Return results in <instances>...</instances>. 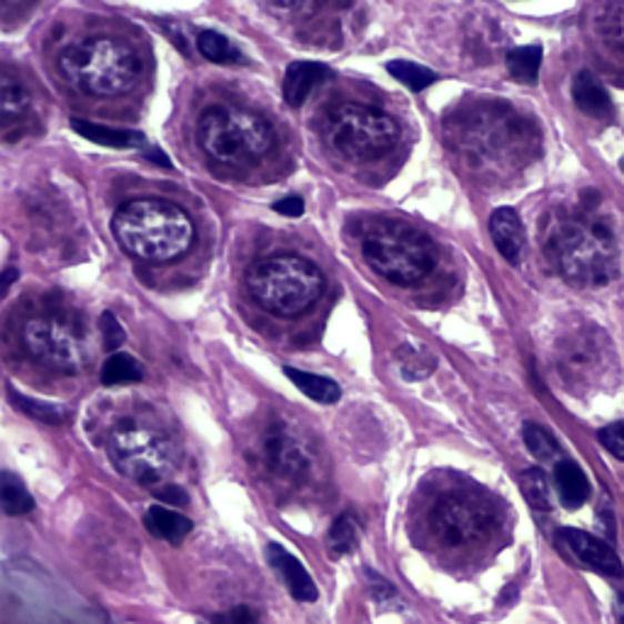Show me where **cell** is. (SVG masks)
<instances>
[{
  "mask_svg": "<svg viewBox=\"0 0 624 624\" xmlns=\"http://www.w3.org/2000/svg\"><path fill=\"white\" fill-rule=\"evenodd\" d=\"M548 256L568 283L581 289L605 285L617 276V240L610 222L595 208L558 218L546 236Z\"/></svg>",
  "mask_w": 624,
  "mask_h": 624,
  "instance_id": "6da1fadb",
  "label": "cell"
},
{
  "mask_svg": "<svg viewBox=\"0 0 624 624\" xmlns=\"http://www.w3.org/2000/svg\"><path fill=\"white\" fill-rule=\"evenodd\" d=\"M112 234L128 254L149 264H167L189 252L195 230L191 218L173 203L137 198L115 212Z\"/></svg>",
  "mask_w": 624,
  "mask_h": 624,
  "instance_id": "7a4b0ae2",
  "label": "cell"
},
{
  "mask_svg": "<svg viewBox=\"0 0 624 624\" xmlns=\"http://www.w3.org/2000/svg\"><path fill=\"white\" fill-rule=\"evenodd\" d=\"M61 77L85 95L112 98L134 89L142 73L137 49L120 37H85L59 54Z\"/></svg>",
  "mask_w": 624,
  "mask_h": 624,
  "instance_id": "3957f363",
  "label": "cell"
},
{
  "mask_svg": "<svg viewBox=\"0 0 624 624\" xmlns=\"http://www.w3.org/2000/svg\"><path fill=\"white\" fill-rule=\"evenodd\" d=\"M361 254L381 279L393 285H415L427 279L436 254L427 236L395 218H373L361 232Z\"/></svg>",
  "mask_w": 624,
  "mask_h": 624,
  "instance_id": "277c9868",
  "label": "cell"
},
{
  "mask_svg": "<svg viewBox=\"0 0 624 624\" xmlns=\"http://www.w3.org/2000/svg\"><path fill=\"white\" fill-rule=\"evenodd\" d=\"M254 301L279 318H298L318 303L324 281L315 264L298 254H273L246 271Z\"/></svg>",
  "mask_w": 624,
  "mask_h": 624,
  "instance_id": "5b68a950",
  "label": "cell"
},
{
  "mask_svg": "<svg viewBox=\"0 0 624 624\" xmlns=\"http://www.w3.org/2000/svg\"><path fill=\"white\" fill-rule=\"evenodd\" d=\"M198 142L218 164L244 167L269 154L273 147V130L256 112L215 105L208 108L198 120Z\"/></svg>",
  "mask_w": 624,
  "mask_h": 624,
  "instance_id": "8992f818",
  "label": "cell"
},
{
  "mask_svg": "<svg viewBox=\"0 0 624 624\" xmlns=\"http://www.w3.org/2000/svg\"><path fill=\"white\" fill-rule=\"evenodd\" d=\"M22 342L34 361L61 373H79L93 354L83 324L73 318L57 315V312L32 318L24 324Z\"/></svg>",
  "mask_w": 624,
  "mask_h": 624,
  "instance_id": "52a82bcc",
  "label": "cell"
},
{
  "mask_svg": "<svg viewBox=\"0 0 624 624\" xmlns=\"http://www.w3.org/2000/svg\"><path fill=\"white\" fill-rule=\"evenodd\" d=\"M401 130L395 120L379 108L346 103L328 118V140L334 152L346 159L379 157L397 142Z\"/></svg>",
  "mask_w": 624,
  "mask_h": 624,
  "instance_id": "ba28073f",
  "label": "cell"
},
{
  "mask_svg": "<svg viewBox=\"0 0 624 624\" xmlns=\"http://www.w3.org/2000/svg\"><path fill=\"white\" fill-rule=\"evenodd\" d=\"M112 464L134 483L159 485L173 471V446L164 434L134 422H124L110 434Z\"/></svg>",
  "mask_w": 624,
  "mask_h": 624,
  "instance_id": "9c48e42d",
  "label": "cell"
},
{
  "mask_svg": "<svg viewBox=\"0 0 624 624\" xmlns=\"http://www.w3.org/2000/svg\"><path fill=\"white\" fill-rule=\"evenodd\" d=\"M464 134L466 149L491 164H517L532 142L527 122L503 108L481 110Z\"/></svg>",
  "mask_w": 624,
  "mask_h": 624,
  "instance_id": "30bf717a",
  "label": "cell"
},
{
  "mask_svg": "<svg viewBox=\"0 0 624 624\" xmlns=\"http://www.w3.org/2000/svg\"><path fill=\"white\" fill-rule=\"evenodd\" d=\"M432 527L444 546H471L483 542L495 527L493 510L479 497L452 493L434 505Z\"/></svg>",
  "mask_w": 624,
  "mask_h": 624,
  "instance_id": "8fae6325",
  "label": "cell"
},
{
  "mask_svg": "<svg viewBox=\"0 0 624 624\" xmlns=\"http://www.w3.org/2000/svg\"><path fill=\"white\" fill-rule=\"evenodd\" d=\"M558 542L583 568L601 573V576H607V578L624 576L622 561L615 554V548L605 544L603 540H597V536L583 532V530H576V527H564L558 532Z\"/></svg>",
  "mask_w": 624,
  "mask_h": 624,
  "instance_id": "7c38bea8",
  "label": "cell"
},
{
  "mask_svg": "<svg viewBox=\"0 0 624 624\" xmlns=\"http://www.w3.org/2000/svg\"><path fill=\"white\" fill-rule=\"evenodd\" d=\"M610 352H613V346H610L603 332H578L564 352L566 373H571V376H576V373L578 376H593L595 369L610 366Z\"/></svg>",
  "mask_w": 624,
  "mask_h": 624,
  "instance_id": "4fadbf2b",
  "label": "cell"
},
{
  "mask_svg": "<svg viewBox=\"0 0 624 624\" xmlns=\"http://www.w3.org/2000/svg\"><path fill=\"white\" fill-rule=\"evenodd\" d=\"M593 34L607 61L624 69V0H601L593 12Z\"/></svg>",
  "mask_w": 624,
  "mask_h": 624,
  "instance_id": "5bb4252c",
  "label": "cell"
},
{
  "mask_svg": "<svg viewBox=\"0 0 624 624\" xmlns=\"http://www.w3.org/2000/svg\"><path fill=\"white\" fill-rule=\"evenodd\" d=\"M266 561L269 566L279 573L281 581L289 593L301 603H315L318 601V585L312 581L305 566L293 554L285 552L281 544H266Z\"/></svg>",
  "mask_w": 624,
  "mask_h": 624,
  "instance_id": "9a60e30c",
  "label": "cell"
},
{
  "mask_svg": "<svg viewBox=\"0 0 624 624\" xmlns=\"http://www.w3.org/2000/svg\"><path fill=\"white\" fill-rule=\"evenodd\" d=\"M491 236L497 252L510 264H520L524 254V228L522 220L513 208H497L491 215Z\"/></svg>",
  "mask_w": 624,
  "mask_h": 624,
  "instance_id": "2e32d148",
  "label": "cell"
},
{
  "mask_svg": "<svg viewBox=\"0 0 624 624\" xmlns=\"http://www.w3.org/2000/svg\"><path fill=\"white\" fill-rule=\"evenodd\" d=\"M324 79H328V67L318 64V61H293L283 77L285 103L301 108Z\"/></svg>",
  "mask_w": 624,
  "mask_h": 624,
  "instance_id": "e0dca14e",
  "label": "cell"
},
{
  "mask_svg": "<svg viewBox=\"0 0 624 624\" xmlns=\"http://www.w3.org/2000/svg\"><path fill=\"white\" fill-rule=\"evenodd\" d=\"M554 483L561 505L568 510H578L591 497V481L576 461H558L554 471Z\"/></svg>",
  "mask_w": 624,
  "mask_h": 624,
  "instance_id": "ac0fdd59",
  "label": "cell"
},
{
  "mask_svg": "<svg viewBox=\"0 0 624 624\" xmlns=\"http://www.w3.org/2000/svg\"><path fill=\"white\" fill-rule=\"evenodd\" d=\"M573 103L591 118L603 120L613 115V101H610L605 85L591 71H581L576 81H573Z\"/></svg>",
  "mask_w": 624,
  "mask_h": 624,
  "instance_id": "d6986e66",
  "label": "cell"
},
{
  "mask_svg": "<svg viewBox=\"0 0 624 624\" xmlns=\"http://www.w3.org/2000/svg\"><path fill=\"white\" fill-rule=\"evenodd\" d=\"M144 527L149 530V534L157 536V540H164L169 544H181L185 536L191 534L193 522L185 515L177 513V510L154 505L147 510Z\"/></svg>",
  "mask_w": 624,
  "mask_h": 624,
  "instance_id": "ffe728a7",
  "label": "cell"
},
{
  "mask_svg": "<svg viewBox=\"0 0 624 624\" xmlns=\"http://www.w3.org/2000/svg\"><path fill=\"white\" fill-rule=\"evenodd\" d=\"M71 130L79 132L81 137H85L89 142L112 147V149H132V147H140L144 142L140 132L105 128V124H95V122H89V120H71Z\"/></svg>",
  "mask_w": 624,
  "mask_h": 624,
  "instance_id": "44dd1931",
  "label": "cell"
},
{
  "mask_svg": "<svg viewBox=\"0 0 624 624\" xmlns=\"http://www.w3.org/2000/svg\"><path fill=\"white\" fill-rule=\"evenodd\" d=\"M283 371H285V376H289L298 385V391H303V395L312 397L315 403L332 405L342 397L340 383L328 379V376H318V373L301 371V369H293V366H285Z\"/></svg>",
  "mask_w": 624,
  "mask_h": 624,
  "instance_id": "7402d4cb",
  "label": "cell"
},
{
  "mask_svg": "<svg viewBox=\"0 0 624 624\" xmlns=\"http://www.w3.org/2000/svg\"><path fill=\"white\" fill-rule=\"evenodd\" d=\"M198 52H201L212 64H244V54L240 52V47L232 44L228 37L212 30H203L198 34Z\"/></svg>",
  "mask_w": 624,
  "mask_h": 624,
  "instance_id": "603a6c76",
  "label": "cell"
},
{
  "mask_svg": "<svg viewBox=\"0 0 624 624\" xmlns=\"http://www.w3.org/2000/svg\"><path fill=\"white\" fill-rule=\"evenodd\" d=\"M0 501H3V510L10 517L28 515L34 507V497L12 471H3V476H0Z\"/></svg>",
  "mask_w": 624,
  "mask_h": 624,
  "instance_id": "cb8c5ba5",
  "label": "cell"
},
{
  "mask_svg": "<svg viewBox=\"0 0 624 624\" xmlns=\"http://www.w3.org/2000/svg\"><path fill=\"white\" fill-rule=\"evenodd\" d=\"M542 69L540 47H517L507 54V71L517 83H536Z\"/></svg>",
  "mask_w": 624,
  "mask_h": 624,
  "instance_id": "d4e9b609",
  "label": "cell"
},
{
  "mask_svg": "<svg viewBox=\"0 0 624 624\" xmlns=\"http://www.w3.org/2000/svg\"><path fill=\"white\" fill-rule=\"evenodd\" d=\"M0 105H3V120L6 124L18 120L20 115H24V110L30 108V93L24 85L20 83V79L12 77V73H3L0 77Z\"/></svg>",
  "mask_w": 624,
  "mask_h": 624,
  "instance_id": "484cf974",
  "label": "cell"
},
{
  "mask_svg": "<svg viewBox=\"0 0 624 624\" xmlns=\"http://www.w3.org/2000/svg\"><path fill=\"white\" fill-rule=\"evenodd\" d=\"M142 364L130 354H110V359L103 364L101 381L103 385H124V383H137L142 381Z\"/></svg>",
  "mask_w": 624,
  "mask_h": 624,
  "instance_id": "4316f807",
  "label": "cell"
},
{
  "mask_svg": "<svg viewBox=\"0 0 624 624\" xmlns=\"http://www.w3.org/2000/svg\"><path fill=\"white\" fill-rule=\"evenodd\" d=\"M522 436H524V444H527L530 454L540 461H556L561 454V446L556 442V436L548 432L546 427L536 422H524L522 427ZM558 464V461H556Z\"/></svg>",
  "mask_w": 624,
  "mask_h": 624,
  "instance_id": "83f0119b",
  "label": "cell"
},
{
  "mask_svg": "<svg viewBox=\"0 0 624 624\" xmlns=\"http://www.w3.org/2000/svg\"><path fill=\"white\" fill-rule=\"evenodd\" d=\"M520 485L522 493L527 497V503L534 510H542V513H548L552 510V489H548V479L542 469H527L520 476Z\"/></svg>",
  "mask_w": 624,
  "mask_h": 624,
  "instance_id": "f1b7e54d",
  "label": "cell"
},
{
  "mask_svg": "<svg viewBox=\"0 0 624 624\" xmlns=\"http://www.w3.org/2000/svg\"><path fill=\"white\" fill-rule=\"evenodd\" d=\"M389 73H391L395 81H401L405 89L415 91V93L424 91V89H427V85H432L436 81V73L434 71L424 69L420 64H413V61H403V59L391 61Z\"/></svg>",
  "mask_w": 624,
  "mask_h": 624,
  "instance_id": "f546056e",
  "label": "cell"
},
{
  "mask_svg": "<svg viewBox=\"0 0 624 624\" xmlns=\"http://www.w3.org/2000/svg\"><path fill=\"white\" fill-rule=\"evenodd\" d=\"M359 544V522L354 515H340L330 530V554L344 556Z\"/></svg>",
  "mask_w": 624,
  "mask_h": 624,
  "instance_id": "4dcf8cb0",
  "label": "cell"
},
{
  "mask_svg": "<svg viewBox=\"0 0 624 624\" xmlns=\"http://www.w3.org/2000/svg\"><path fill=\"white\" fill-rule=\"evenodd\" d=\"M10 401L12 405H18L24 415H30L40 422L47 424H64V410L52 405V403H44V401H34V397L28 395H18L16 391H10Z\"/></svg>",
  "mask_w": 624,
  "mask_h": 624,
  "instance_id": "1f68e13d",
  "label": "cell"
},
{
  "mask_svg": "<svg viewBox=\"0 0 624 624\" xmlns=\"http://www.w3.org/2000/svg\"><path fill=\"white\" fill-rule=\"evenodd\" d=\"M98 328H101L105 352L115 354L118 349L124 344V328L120 324V320L112 315V312H103L101 322H98Z\"/></svg>",
  "mask_w": 624,
  "mask_h": 624,
  "instance_id": "d6a6232c",
  "label": "cell"
},
{
  "mask_svg": "<svg viewBox=\"0 0 624 624\" xmlns=\"http://www.w3.org/2000/svg\"><path fill=\"white\" fill-rule=\"evenodd\" d=\"M273 16H283V18H295V16H305L312 8L318 6V0H259Z\"/></svg>",
  "mask_w": 624,
  "mask_h": 624,
  "instance_id": "836d02e7",
  "label": "cell"
},
{
  "mask_svg": "<svg viewBox=\"0 0 624 624\" xmlns=\"http://www.w3.org/2000/svg\"><path fill=\"white\" fill-rule=\"evenodd\" d=\"M597 440H601V444L615 459L624 461V420L615 422V424H607V427L597 432Z\"/></svg>",
  "mask_w": 624,
  "mask_h": 624,
  "instance_id": "e575fe53",
  "label": "cell"
},
{
  "mask_svg": "<svg viewBox=\"0 0 624 624\" xmlns=\"http://www.w3.org/2000/svg\"><path fill=\"white\" fill-rule=\"evenodd\" d=\"M212 624H261V622L252 607L240 605V607L228 610V613L218 615L215 620H212Z\"/></svg>",
  "mask_w": 624,
  "mask_h": 624,
  "instance_id": "d590c367",
  "label": "cell"
},
{
  "mask_svg": "<svg viewBox=\"0 0 624 624\" xmlns=\"http://www.w3.org/2000/svg\"><path fill=\"white\" fill-rule=\"evenodd\" d=\"M273 210H276L283 218H301L305 212V203L301 195H285V198H281V201L273 203Z\"/></svg>",
  "mask_w": 624,
  "mask_h": 624,
  "instance_id": "8d00e7d4",
  "label": "cell"
},
{
  "mask_svg": "<svg viewBox=\"0 0 624 624\" xmlns=\"http://www.w3.org/2000/svg\"><path fill=\"white\" fill-rule=\"evenodd\" d=\"M154 495L159 501L171 505H189V495H185V491L179 489V485H161V489L154 491Z\"/></svg>",
  "mask_w": 624,
  "mask_h": 624,
  "instance_id": "74e56055",
  "label": "cell"
},
{
  "mask_svg": "<svg viewBox=\"0 0 624 624\" xmlns=\"http://www.w3.org/2000/svg\"><path fill=\"white\" fill-rule=\"evenodd\" d=\"M34 0H3V10L6 12H22L28 10Z\"/></svg>",
  "mask_w": 624,
  "mask_h": 624,
  "instance_id": "f35d334b",
  "label": "cell"
},
{
  "mask_svg": "<svg viewBox=\"0 0 624 624\" xmlns=\"http://www.w3.org/2000/svg\"><path fill=\"white\" fill-rule=\"evenodd\" d=\"M615 617L620 624H624V595H617L615 601Z\"/></svg>",
  "mask_w": 624,
  "mask_h": 624,
  "instance_id": "ab89813d",
  "label": "cell"
},
{
  "mask_svg": "<svg viewBox=\"0 0 624 624\" xmlns=\"http://www.w3.org/2000/svg\"><path fill=\"white\" fill-rule=\"evenodd\" d=\"M149 159L159 161V164H164V167H169V159L164 157V152H159V149H149Z\"/></svg>",
  "mask_w": 624,
  "mask_h": 624,
  "instance_id": "60d3db41",
  "label": "cell"
},
{
  "mask_svg": "<svg viewBox=\"0 0 624 624\" xmlns=\"http://www.w3.org/2000/svg\"><path fill=\"white\" fill-rule=\"evenodd\" d=\"M16 279H18V271H16V269H8V271H6V281H3V289L8 291V289H10V283H12V281H16Z\"/></svg>",
  "mask_w": 624,
  "mask_h": 624,
  "instance_id": "b9f144b4",
  "label": "cell"
},
{
  "mask_svg": "<svg viewBox=\"0 0 624 624\" xmlns=\"http://www.w3.org/2000/svg\"><path fill=\"white\" fill-rule=\"evenodd\" d=\"M622 169H624V161H622Z\"/></svg>",
  "mask_w": 624,
  "mask_h": 624,
  "instance_id": "7bdbcfd3",
  "label": "cell"
}]
</instances>
